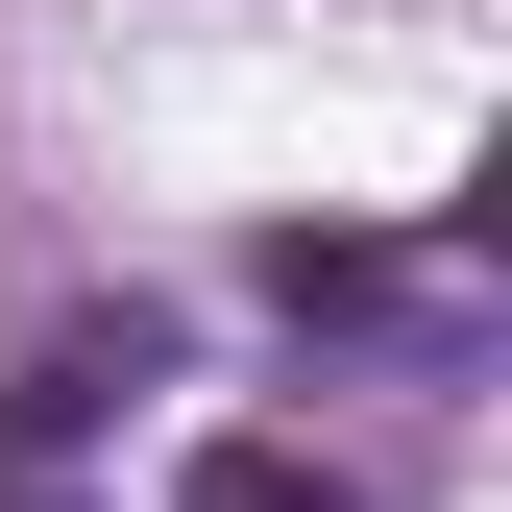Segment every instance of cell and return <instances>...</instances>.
<instances>
[{
  "instance_id": "6da1fadb",
  "label": "cell",
  "mask_w": 512,
  "mask_h": 512,
  "mask_svg": "<svg viewBox=\"0 0 512 512\" xmlns=\"http://www.w3.org/2000/svg\"><path fill=\"white\" fill-rule=\"evenodd\" d=\"M147 366H171L147 317H49V342H25V391H0V415H25V439H98L122 391H147Z\"/></svg>"
},
{
  "instance_id": "7a4b0ae2",
  "label": "cell",
  "mask_w": 512,
  "mask_h": 512,
  "mask_svg": "<svg viewBox=\"0 0 512 512\" xmlns=\"http://www.w3.org/2000/svg\"><path fill=\"white\" fill-rule=\"evenodd\" d=\"M171 512H366V488L293 464V439H196V488H171Z\"/></svg>"
}]
</instances>
